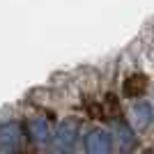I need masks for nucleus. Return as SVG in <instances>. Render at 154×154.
Masks as SVG:
<instances>
[{
    "label": "nucleus",
    "mask_w": 154,
    "mask_h": 154,
    "mask_svg": "<svg viewBox=\"0 0 154 154\" xmlns=\"http://www.w3.org/2000/svg\"><path fill=\"white\" fill-rule=\"evenodd\" d=\"M26 143V131L21 122H2L0 124V154H16Z\"/></svg>",
    "instance_id": "nucleus-1"
},
{
    "label": "nucleus",
    "mask_w": 154,
    "mask_h": 154,
    "mask_svg": "<svg viewBox=\"0 0 154 154\" xmlns=\"http://www.w3.org/2000/svg\"><path fill=\"white\" fill-rule=\"evenodd\" d=\"M78 140V120L74 117H67L58 124V131H55V140H53V147L58 152H71L74 145Z\"/></svg>",
    "instance_id": "nucleus-2"
},
{
    "label": "nucleus",
    "mask_w": 154,
    "mask_h": 154,
    "mask_svg": "<svg viewBox=\"0 0 154 154\" xmlns=\"http://www.w3.org/2000/svg\"><path fill=\"white\" fill-rule=\"evenodd\" d=\"M85 152L88 154H113V136L106 129H92L85 136Z\"/></svg>",
    "instance_id": "nucleus-3"
},
{
    "label": "nucleus",
    "mask_w": 154,
    "mask_h": 154,
    "mask_svg": "<svg viewBox=\"0 0 154 154\" xmlns=\"http://www.w3.org/2000/svg\"><path fill=\"white\" fill-rule=\"evenodd\" d=\"M115 134H117V140H120V147H122V152H131L136 145V134L134 129L129 127L127 122H115Z\"/></svg>",
    "instance_id": "nucleus-4"
},
{
    "label": "nucleus",
    "mask_w": 154,
    "mask_h": 154,
    "mask_svg": "<svg viewBox=\"0 0 154 154\" xmlns=\"http://www.w3.org/2000/svg\"><path fill=\"white\" fill-rule=\"evenodd\" d=\"M131 115H134L136 127L147 129L149 124H152V120H154V110H152V106H149L147 101H140V103H136V106H134Z\"/></svg>",
    "instance_id": "nucleus-5"
},
{
    "label": "nucleus",
    "mask_w": 154,
    "mask_h": 154,
    "mask_svg": "<svg viewBox=\"0 0 154 154\" xmlns=\"http://www.w3.org/2000/svg\"><path fill=\"white\" fill-rule=\"evenodd\" d=\"M145 85H147V78L143 74H134L124 81V94L127 97H136V94H143L145 92Z\"/></svg>",
    "instance_id": "nucleus-6"
},
{
    "label": "nucleus",
    "mask_w": 154,
    "mask_h": 154,
    "mask_svg": "<svg viewBox=\"0 0 154 154\" xmlns=\"http://www.w3.org/2000/svg\"><path fill=\"white\" fill-rule=\"evenodd\" d=\"M30 136L35 143H46L48 140V124H46V120H32L30 122Z\"/></svg>",
    "instance_id": "nucleus-7"
}]
</instances>
